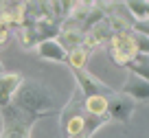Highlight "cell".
<instances>
[{
	"label": "cell",
	"mask_w": 149,
	"mask_h": 138,
	"mask_svg": "<svg viewBox=\"0 0 149 138\" xmlns=\"http://www.w3.org/2000/svg\"><path fill=\"white\" fill-rule=\"evenodd\" d=\"M22 75L20 72H2L0 75V107H7L11 103V99H13L15 90L20 88V83H22Z\"/></svg>",
	"instance_id": "52a82bcc"
},
{
	"label": "cell",
	"mask_w": 149,
	"mask_h": 138,
	"mask_svg": "<svg viewBox=\"0 0 149 138\" xmlns=\"http://www.w3.org/2000/svg\"><path fill=\"white\" fill-rule=\"evenodd\" d=\"M2 72H5V66H2V61H0V75H2Z\"/></svg>",
	"instance_id": "9a60e30c"
},
{
	"label": "cell",
	"mask_w": 149,
	"mask_h": 138,
	"mask_svg": "<svg viewBox=\"0 0 149 138\" xmlns=\"http://www.w3.org/2000/svg\"><path fill=\"white\" fill-rule=\"evenodd\" d=\"M123 7L134 15V22H147V20H149V2L132 0V2H125Z\"/></svg>",
	"instance_id": "8fae6325"
},
{
	"label": "cell",
	"mask_w": 149,
	"mask_h": 138,
	"mask_svg": "<svg viewBox=\"0 0 149 138\" xmlns=\"http://www.w3.org/2000/svg\"><path fill=\"white\" fill-rule=\"evenodd\" d=\"M74 75V81H77V88L79 92L84 94V99H90V97H107L110 99L116 90H112L107 83H103L99 77H94L92 72L88 70H72Z\"/></svg>",
	"instance_id": "277c9868"
},
{
	"label": "cell",
	"mask_w": 149,
	"mask_h": 138,
	"mask_svg": "<svg viewBox=\"0 0 149 138\" xmlns=\"http://www.w3.org/2000/svg\"><path fill=\"white\" fill-rule=\"evenodd\" d=\"M132 31H136V33H140V35L149 37V20H147V22H134Z\"/></svg>",
	"instance_id": "4fadbf2b"
},
{
	"label": "cell",
	"mask_w": 149,
	"mask_h": 138,
	"mask_svg": "<svg viewBox=\"0 0 149 138\" xmlns=\"http://www.w3.org/2000/svg\"><path fill=\"white\" fill-rule=\"evenodd\" d=\"M84 112H86V114H97V116L107 114V97L84 99Z\"/></svg>",
	"instance_id": "30bf717a"
},
{
	"label": "cell",
	"mask_w": 149,
	"mask_h": 138,
	"mask_svg": "<svg viewBox=\"0 0 149 138\" xmlns=\"http://www.w3.org/2000/svg\"><path fill=\"white\" fill-rule=\"evenodd\" d=\"M121 92L127 94L134 103H149V83L145 81V79L136 77V75H130V77H127V81H125V86H123Z\"/></svg>",
	"instance_id": "8992f818"
},
{
	"label": "cell",
	"mask_w": 149,
	"mask_h": 138,
	"mask_svg": "<svg viewBox=\"0 0 149 138\" xmlns=\"http://www.w3.org/2000/svg\"><path fill=\"white\" fill-rule=\"evenodd\" d=\"M11 103L22 107L24 112L40 114V116L59 114V110L55 107V94H53V90L40 81H31V79H24L20 83V88L15 90Z\"/></svg>",
	"instance_id": "6da1fadb"
},
{
	"label": "cell",
	"mask_w": 149,
	"mask_h": 138,
	"mask_svg": "<svg viewBox=\"0 0 149 138\" xmlns=\"http://www.w3.org/2000/svg\"><path fill=\"white\" fill-rule=\"evenodd\" d=\"M107 55L118 66H127L130 61H134L138 57V51L130 33H114L107 42Z\"/></svg>",
	"instance_id": "3957f363"
},
{
	"label": "cell",
	"mask_w": 149,
	"mask_h": 138,
	"mask_svg": "<svg viewBox=\"0 0 149 138\" xmlns=\"http://www.w3.org/2000/svg\"><path fill=\"white\" fill-rule=\"evenodd\" d=\"M88 59H90V51H88V48H84V46H77V48H72V51L68 53L66 64H68L70 70H86Z\"/></svg>",
	"instance_id": "9c48e42d"
},
{
	"label": "cell",
	"mask_w": 149,
	"mask_h": 138,
	"mask_svg": "<svg viewBox=\"0 0 149 138\" xmlns=\"http://www.w3.org/2000/svg\"><path fill=\"white\" fill-rule=\"evenodd\" d=\"M130 35H132V40H134V46H136V51H138V55L149 57V37L140 35V33H136V31H132Z\"/></svg>",
	"instance_id": "7c38bea8"
},
{
	"label": "cell",
	"mask_w": 149,
	"mask_h": 138,
	"mask_svg": "<svg viewBox=\"0 0 149 138\" xmlns=\"http://www.w3.org/2000/svg\"><path fill=\"white\" fill-rule=\"evenodd\" d=\"M35 48H37V55L42 59H48V61H66V57H68V53L59 46L57 40H44Z\"/></svg>",
	"instance_id": "ba28073f"
},
{
	"label": "cell",
	"mask_w": 149,
	"mask_h": 138,
	"mask_svg": "<svg viewBox=\"0 0 149 138\" xmlns=\"http://www.w3.org/2000/svg\"><path fill=\"white\" fill-rule=\"evenodd\" d=\"M136 103L132 101L127 94H123L121 90L114 92L110 99H107V116L110 121H118V123H127L130 116L134 114Z\"/></svg>",
	"instance_id": "5b68a950"
},
{
	"label": "cell",
	"mask_w": 149,
	"mask_h": 138,
	"mask_svg": "<svg viewBox=\"0 0 149 138\" xmlns=\"http://www.w3.org/2000/svg\"><path fill=\"white\" fill-rule=\"evenodd\" d=\"M72 138H90V136H88V134L84 132V134H79V136H72Z\"/></svg>",
	"instance_id": "5bb4252c"
},
{
	"label": "cell",
	"mask_w": 149,
	"mask_h": 138,
	"mask_svg": "<svg viewBox=\"0 0 149 138\" xmlns=\"http://www.w3.org/2000/svg\"><path fill=\"white\" fill-rule=\"evenodd\" d=\"M0 118H2L0 138H31L33 125L44 116L24 112L22 107L9 103L7 107H0Z\"/></svg>",
	"instance_id": "7a4b0ae2"
}]
</instances>
